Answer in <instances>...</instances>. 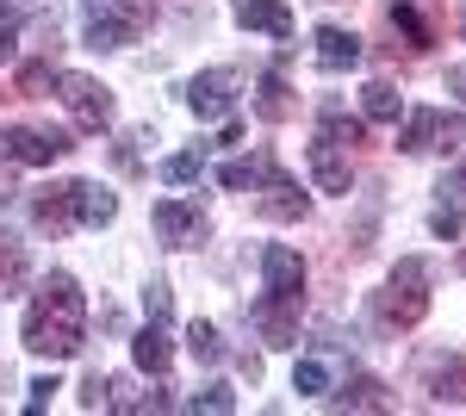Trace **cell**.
Wrapping results in <instances>:
<instances>
[{
	"instance_id": "obj_1",
	"label": "cell",
	"mask_w": 466,
	"mask_h": 416,
	"mask_svg": "<svg viewBox=\"0 0 466 416\" xmlns=\"http://www.w3.org/2000/svg\"><path fill=\"white\" fill-rule=\"evenodd\" d=\"M19 336H25V348L44 354V360H69L75 348H81V336H87V299H81V286H75L69 274H50L37 286Z\"/></svg>"
},
{
	"instance_id": "obj_2",
	"label": "cell",
	"mask_w": 466,
	"mask_h": 416,
	"mask_svg": "<svg viewBox=\"0 0 466 416\" xmlns=\"http://www.w3.org/2000/svg\"><path fill=\"white\" fill-rule=\"evenodd\" d=\"M430 317V268L410 255V261H398L392 279H386V292H380V323H392V330H417Z\"/></svg>"
},
{
	"instance_id": "obj_3",
	"label": "cell",
	"mask_w": 466,
	"mask_h": 416,
	"mask_svg": "<svg viewBox=\"0 0 466 416\" xmlns=\"http://www.w3.org/2000/svg\"><path fill=\"white\" fill-rule=\"evenodd\" d=\"M156 19V0H100L87 6V44L94 50H118V44H137Z\"/></svg>"
},
{
	"instance_id": "obj_4",
	"label": "cell",
	"mask_w": 466,
	"mask_h": 416,
	"mask_svg": "<svg viewBox=\"0 0 466 416\" xmlns=\"http://www.w3.org/2000/svg\"><path fill=\"white\" fill-rule=\"evenodd\" d=\"M56 100L69 106V118L81 131H106L112 125V94L94 75H56Z\"/></svg>"
},
{
	"instance_id": "obj_5",
	"label": "cell",
	"mask_w": 466,
	"mask_h": 416,
	"mask_svg": "<svg viewBox=\"0 0 466 416\" xmlns=\"http://www.w3.org/2000/svg\"><path fill=\"white\" fill-rule=\"evenodd\" d=\"M75 143L63 131H32V125H6L0 131V162H32V168H50V162H63Z\"/></svg>"
},
{
	"instance_id": "obj_6",
	"label": "cell",
	"mask_w": 466,
	"mask_h": 416,
	"mask_svg": "<svg viewBox=\"0 0 466 416\" xmlns=\"http://www.w3.org/2000/svg\"><path fill=\"white\" fill-rule=\"evenodd\" d=\"M299 311H305V299L261 292L249 317H255V330H261V342H268V348H292V342H299Z\"/></svg>"
},
{
	"instance_id": "obj_7",
	"label": "cell",
	"mask_w": 466,
	"mask_h": 416,
	"mask_svg": "<svg viewBox=\"0 0 466 416\" xmlns=\"http://www.w3.org/2000/svg\"><path fill=\"white\" fill-rule=\"evenodd\" d=\"M187 106H193V118H199V125H212V118H230V106H237V75H230V69L193 75V87H187Z\"/></svg>"
},
{
	"instance_id": "obj_8",
	"label": "cell",
	"mask_w": 466,
	"mask_h": 416,
	"mask_svg": "<svg viewBox=\"0 0 466 416\" xmlns=\"http://www.w3.org/2000/svg\"><path fill=\"white\" fill-rule=\"evenodd\" d=\"M32 218L56 237V230H69V224H81V180H56V187H44L32 199Z\"/></svg>"
},
{
	"instance_id": "obj_9",
	"label": "cell",
	"mask_w": 466,
	"mask_h": 416,
	"mask_svg": "<svg viewBox=\"0 0 466 416\" xmlns=\"http://www.w3.org/2000/svg\"><path fill=\"white\" fill-rule=\"evenodd\" d=\"M255 187H261V218H274V224H299V218L311 211V206H305V193H299V187H292L274 162L261 168V180H255Z\"/></svg>"
},
{
	"instance_id": "obj_10",
	"label": "cell",
	"mask_w": 466,
	"mask_h": 416,
	"mask_svg": "<svg viewBox=\"0 0 466 416\" xmlns=\"http://www.w3.org/2000/svg\"><path fill=\"white\" fill-rule=\"evenodd\" d=\"M261 292H280V299H305V261L287 243L261 249Z\"/></svg>"
},
{
	"instance_id": "obj_11",
	"label": "cell",
	"mask_w": 466,
	"mask_h": 416,
	"mask_svg": "<svg viewBox=\"0 0 466 416\" xmlns=\"http://www.w3.org/2000/svg\"><path fill=\"white\" fill-rule=\"evenodd\" d=\"M156 230H162L168 249H193L199 237H206V211L180 206V199H162V206H156Z\"/></svg>"
},
{
	"instance_id": "obj_12",
	"label": "cell",
	"mask_w": 466,
	"mask_h": 416,
	"mask_svg": "<svg viewBox=\"0 0 466 416\" xmlns=\"http://www.w3.org/2000/svg\"><path fill=\"white\" fill-rule=\"evenodd\" d=\"M311 180H318L323 193H349V156H342V143H329V137H318L311 143Z\"/></svg>"
},
{
	"instance_id": "obj_13",
	"label": "cell",
	"mask_w": 466,
	"mask_h": 416,
	"mask_svg": "<svg viewBox=\"0 0 466 416\" xmlns=\"http://www.w3.org/2000/svg\"><path fill=\"white\" fill-rule=\"evenodd\" d=\"M230 6H237V19H243L249 32L292 37V13H287V0H230Z\"/></svg>"
},
{
	"instance_id": "obj_14",
	"label": "cell",
	"mask_w": 466,
	"mask_h": 416,
	"mask_svg": "<svg viewBox=\"0 0 466 416\" xmlns=\"http://www.w3.org/2000/svg\"><path fill=\"white\" fill-rule=\"evenodd\" d=\"M386 19H392V32H404L410 50H430V44H435V19L423 13V0H392Z\"/></svg>"
},
{
	"instance_id": "obj_15",
	"label": "cell",
	"mask_w": 466,
	"mask_h": 416,
	"mask_svg": "<svg viewBox=\"0 0 466 416\" xmlns=\"http://www.w3.org/2000/svg\"><path fill=\"white\" fill-rule=\"evenodd\" d=\"M318 63L323 69H355L360 63V37L342 25H318Z\"/></svg>"
},
{
	"instance_id": "obj_16",
	"label": "cell",
	"mask_w": 466,
	"mask_h": 416,
	"mask_svg": "<svg viewBox=\"0 0 466 416\" xmlns=\"http://www.w3.org/2000/svg\"><path fill=\"white\" fill-rule=\"evenodd\" d=\"M441 131H454L441 112H410V125H404L398 149H404V156H423V149H435V137H441Z\"/></svg>"
},
{
	"instance_id": "obj_17",
	"label": "cell",
	"mask_w": 466,
	"mask_h": 416,
	"mask_svg": "<svg viewBox=\"0 0 466 416\" xmlns=\"http://www.w3.org/2000/svg\"><path fill=\"white\" fill-rule=\"evenodd\" d=\"M25 274H32V261H25V243L0 230V299H13V292L25 286Z\"/></svg>"
},
{
	"instance_id": "obj_18",
	"label": "cell",
	"mask_w": 466,
	"mask_h": 416,
	"mask_svg": "<svg viewBox=\"0 0 466 416\" xmlns=\"http://www.w3.org/2000/svg\"><path fill=\"white\" fill-rule=\"evenodd\" d=\"M131 354H137V367H144V373H162V367H168V323H156V317H149V330H137Z\"/></svg>"
},
{
	"instance_id": "obj_19",
	"label": "cell",
	"mask_w": 466,
	"mask_h": 416,
	"mask_svg": "<svg viewBox=\"0 0 466 416\" xmlns=\"http://www.w3.org/2000/svg\"><path fill=\"white\" fill-rule=\"evenodd\" d=\"M336 411H392V398H386L380 380H355V385L336 391Z\"/></svg>"
},
{
	"instance_id": "obj_20",
	"label": "cell",
	"mask_w": 466,
	"mask_h": 416,
	"mask_svg": "<svg viewBox=\"0 0 466 416\" xmlns=\"http://www.w3.org/2000/svg\"><path fill=\"white\" fill-rule=\"evenodd\" d=\"M255 112H261V118H274V125L292 118V94H287V81H280V69L261 75V87H255Z\"/></svg>"
},
{
	"instance_id": "obj_21",
	"label": "cell",
	"mask_w": 466,
	"mask_h": 416,
	"mask_svg": "<svg viewBox=\"0 0 466 416\" xmlns=\"http://www.w3.org/2000/svg\"><path fill=\"white\" fill-rule=\"evenodd\" d=\"M112 218H118V193L81 180V224H112Z\"/></svg>"
},
{
	"instance_id": "obj_22",
	"label": "cell",
	"mask_w": 466,
	"mask_h": 416,
	"mask_svg": "<svg viewBox=\"0 0 466 416\" xmlns=\"http://www.w3.org/2000/svg\"><path fill=\"white\" fill-rule=\"evenodd\" d=\"M360 106H367V118H380V125H392L398 112H404V100H398V87H392V81H367Z\"/></svg>"
},
{
	"instance_id": "obj_23",
	"label": "cell",
	"mask_w": 466,
	"mask_h": 416,
	"mask_svg": "<svg viewBox=\"0 0 466 416\" xmlns=\"http://www.w3.org/2000/svg\"><path fill=\"white\" fill-rule=\"evenodd\" d=\"M323 137L342 143V149H360V143H367V125L349 118V112H323Z\"/></svg>"
},
{
	"instance_id": "obj_24",
	"label": "cell",
	"mask_w": 466,
	"mask_h": 416,
	"mask_svg": "<svg viewBox=\"0 0 466 416\" xmlns=\"http://www.w3.org/2000/svg\"><path fill=\"white\" fill-rule=\"evenodd\" d=\"M199 174H206V149H180V156L162 162V180H168V187H187V180H199Z\"/></svg>"
},
{
	"instance_id": "obj_25",
	"label": "cell",
	"mask_w": 466,
	"mask_h": 416,
	"mask_svg": "<svg viewBox=\"0 0 466 416\" xmlns=\"http://www.w3.org/2000/svg\"><path fill=\"white\" fill-rule=\"evenodd\" d=\"M435 404H466V360L435 367Z\"/></svg>"
},
{
	"instance_id": "obj_26",
	"label": "cell",
	"mask_w": 466,
	"mask_h": 416,
	"mask_svg": "<svg viewBox=\"0 0 466 416\" xmlns=\"http://www.w3.org/2000/svg\"><path fill=\"white\" fill-rule=\"evenodd\" d=\"M292 391H299V398H323V391H329V367H323V360H299V367H292Z\"/></svg>"
},
{
	"instance_id": "obj_27",
	"label": "cell",
	"mask_w": 466,
	"mask_h": 416,
	"mask_svg": "<svg viewBox=\"0 0 466 416\" xmlns=\"http://www.w3.org/2000/svg\"><path fill=\"white\" fill-rule=\"evenodd\" d=\"M50 81H56V75H50V63H25V69H19V81H13V94H6V100H37V94H44Z\"/></svg>"
},
{
	"instance_id": "obj_28",
	"label": "cell",
	"mask_w": 466,
	"mask_h": 416,
	"mask_svg": "<svg viewBox=\"0 0 466 416\" xmlns=\"http://www.w3.org/2000/svg\"><path fill=\"white\" fill-rule=\"evenodd\" d=\"M187 348H193V360H206V367H212L218 354H224V342H218L212 323H193V330H187Z\"/></svg>"
},
{
	"instance_id": "obj_29",
	"label": "cell",
	"mask_w": 466,
	"mask_h": 416,
	"mask_svg": "<svg viewBox=\"0 0 466 416\" xmlns=\"http://www.w3.org/2000/svg\"><path fill=\"white\" fill-rule=\"evenodd\" d=\"M261 168H268V162H230V168H218V187L243 193V187H255V180H261Z\"/></svg>"
},
{
	"instance_id": "obj_30",
	"label": "cell",
	"mask_w": 466,
	"mask_h": 416,
	"mask_svg": "<svg viewBox=\"0 0 466 416\" xmlns=\"http://www.w3.org/2000/svg\"><path fill=\"white\" fill-rule=\"evenodd\" d=\"M193 411H212V416H230L237 411V398H230V385H206L199 398H193Z\"/></svg>"
},
{
	"instance_id": "obj_31",
	"label": "cell",
	"mask_w": 466,
	"mask_h": 416,
	"mask_svg": "<svg viewBox=\"0 0 466 416\" xmlns=\"http://www.w3.org/2000/svg\"><path fill=\"white\" fill-rule=\"evenodd\" d=\"M430 230H435V237H461V230H466V211H448V206H441L430 218Z\"/></svg>"
},
{
	"instance_id": "obj_32",
	"label": "cell",
	"mask_w": 466,
	"mask_h": 416,
	"mask_svg": "<svg viewBox=\"0 0 466 416\" xmlns=\"http://www.w3.org/2000/svg\"><path fill=\"white\" fill-rule=\"evenodd\" d=\"M50 391H63V385H56V373H37V380H32V411H44V404H50Z\"/></svg>"
},
{
	"instance_id": "obj_33",
	"label": "cell",
	"mask_w": 466,
	"mask_h": 416,
	"mask_svg": "<svg viewBox=\"0 0 466 416\" xmlns=\"http://www.w3.org/2000/svg\"><path fill=\"white\" fill-rule=\"evenodd\" d=\"M149 317L168 323V286H162V279H149Z\"/></svg>"
},
{
	"instance_id": "obj_34",
	"label": "cell",
	"mask_w": 466,
	"mask_h": 416,
	"mask_svg": "<svg viewBox=\"0 0 466 416\" xmlns=\"http://www.w3.org/2000/svg\"><path fill=\"white\" fill-rule=\"evenodd\" d=\"M441 193H461V211H466V162H461V174H454V180H448Z\"/></svg>"
},
{
	"instance_id": "obj_35",
	"label": "cell",
	"mask_w": 466,
	"mask_h": 416,
	"mask_svg": "<svg viewBox=\"0 0 466 416\" xmlns=\"http://www.w3.org/2000/svg\"><path fill=\"white\" fill-rule=\"evenodd\" d=\"M13 50H19V32H0V63H13Z\"/></svg>"
},
{
	"instance_id": "obj_36",
	"label": "cell",
	"mask_w": 466,
	"mask_h": 416,
	"mask_svg": "<svg viewBox=\"0 0 466 416\" xmlns=\"http://www.w3.org/2000/svg\"><path fill=\"white\" fill-rule=\"evenodd\" d=\"M13 199V168H0V206Z\"/></svg>"
},
{
	"instance_id": "obj_37",
	"label": "cell",
	"mask_w": 466,
	"mask_h": 416,
	"mask_svg": "<svg viewBox=\"0 0 466 416\" xmlns=\"http://www.w3.org/2000/svg\"><path fill=\"white\" fill-rule=\"evenodd\" d=\"M448 81H454V87H461V94H466V69H454V75H448Z\"/></svg>"
},
{
	"instance_id": "obj_38",
	"label": "cell",
	"mask_w": 466,
	"mask_h": 416,
	"mask_svg": "<svg viewBox=\"0 0 466 416\" xmlns=\"http://www.w3.org/2000/svg\"><path fill=\"white\" fill-rule=\"evenodd\" d=\"M0 19H6V0H0Z\"/></svg>"
},
{
	"instance_id": "obj_39",
	"label": "cell",
	"mask_w": 466,
	"mask_h": 416,
	"mask_svg": "<svg viewBox=\"0 0 466 416\" xmlns=\"http://www.w3.org/2000/svg\"><path fill=\"white\" fill-rule=\"evenodd\" d=\"M81 6H100V0H81Z\"/></svg>"
}]
</instances>
